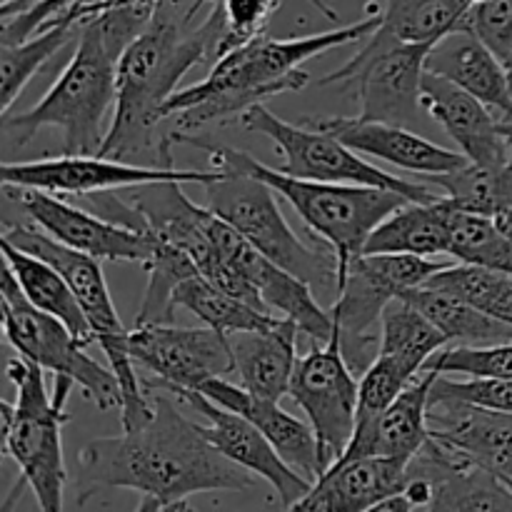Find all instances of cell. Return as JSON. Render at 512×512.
<instances>
[{
  "label": "cell",
  "instance_id": "9a60e30c",
  "mask_svg": "<svg viewBox=\"0 0 512 512\" xmlns=\"http://www.w3.org/2000/svg\"><path fill=\"white\" fill-rule=\"evenodd\" d=\"M130 358L150 370L153 380L143 388H158L170 395L200 390L210 378L235 373L228 335L213 328H175L173 323H145L130 330Z\"/></svg>",
  "mask_w": 512,
  "mask_h": 512
},
{
  "label": "cell",
  "instance_id": "7c38bea8",
  "mask_svg": "<svg viewBox=\"0 0 512 512\" xmlns=\"http://www.w3.org/2000/svg\"><path fill=\"white\" fill-rule=\"evenodd\" d=\"M433 45L403 43L375 30L365 48L343 68L333 70L320 85H353L363 120L408 125L418 120L425 60Z\"/></svg>",
  "mask_w": 512,
  "mask_h": 512
},
{
  "label": "cell",
  "instance_id": "ee69618b",
  "mask_svg": "<svg viewBox=\"0 0 512 512\" xmlns=\"http://www.w3.org/2000/svg\"><path fill=\"white\" fill-rule=\"evenodd\" d=\"M505 70H508V80H510V93H512V53L505 58Z\"/></svg>",
  "mask_w": 512,
  "mask_h": 512
},
{
  "label": "cell",
  "instance_id": "7402d4cb",
  "mask_svg": "<svg viewBox=\"0 0 512 512\" xmlns=\"http://www.w3.org/2000/svg\"><path fill=\"white\" fill-rule=\"evenodd\" d=\"M198 393L210 398L213 403L223 405V408L235 410V413L245 415L253 420L260 428V433L270 440L280 458L305 475L308 480H318L323 475V465H320V448L318 438H315L313 425L303 423V420L293 418L290 413L280 410L275 400H263L258 395L248 393L243 385H233L225 378H210L200 385Z\"/></svg>",
  "mask_w": 512,
  "mask_h": 512
},
{
  "label": "cell",
  "instance_id": "1f68e13d",
  "mask_svg": "<svg viewBox=\"0 0 512 512\" xmlns=\"http://www.w3.org/2000/svg\"><path fill=\"white\" fill-rule=\"evenodd\" d=\"M473 0H388L378 30L403 43L435 45L453 30L468 28Z\"/></svg>",
  "mask_w": 512,
  "mask_h": 512
},
{
  "label": "cell",
  "instance_id": "d590c367",
  "mask_svg": "<svg viewBox=\"0 0 512 512\" xmlns=\"http://www.w3.org/2000/svg\"><path fill=\"white\" fill-rule=\"evenodd\" d=\"M158 238V235H155ZM148 268V290H145L143 305L135 318V325L145 323H173L175 320V300L173 293L183 280L200 275L193 258L178 245L158 238L153 255L145 263Z\"/></svg>",
  "mask_w": 512,
  "mask_h": 512
},
{
  "label": "cell",
  "instance_id": "ab89813d",
  "mask_svg": "<svg viewBox=\"0 0 512 512\" xmlns=\"http://www.w3.org/2000/svg\"><path fill=\"white\" fill-rule=\"evenodd\" d=\"M430 398H453L475 408L512 415V378L453 380L450 375L438 373Z\"/></svg>",
  "mask_w": 512,
  "mask_h": 512
},
{
  "label": "cell",
  "instance_id": "f1b7e54d",
  "mask_svg": "<svg viewBox=\"0 0 512 512\" xmlns=\"http://www.w3.org/2000/svg\"><path fill=\"white\" fill-rule=\"evenodd\" d=\"M173 300L175 308H185L195 318H200V323L228 335V338L230 335L248 333V330L273 328L283 318V315H275L270 310L255 308L248 300L238 298V295L205 280L203 275H193V278L183 280L175 288Z\"/></svg>",
  "mask_w": 512,
  "mask_h": 512
},
{
  "label": "cell",
  "instance_id": "836d02e7",
  "mask_svg": "<svg viewBox=\"0 0 512 512\" xmlns=\"http://www.w3.org/2000/svg\"><path fill=\"white\" fill-rule=\"evenodd\" d=\"M425 183L443 188L445 195H450L463 208L495 215V218L512 208V170L508 163L478 165L468 160L463 168L433 175Z\"/></svg>",
  "mask_w": 512,
  "mask_h": 512
},
{
  "label": "cell",
  "instance_id": "d6986e66",
  "mask_svg": "<svg viewBox=\"0 0 512 512\" xmlns=\"http://www.w3.org/2000/svg\"><path fill=\"white\" fill-rule=\"evenodd\" d=\"M308 123L333 133L355 153L378 158L383 163L395 165L398 170L418 173L423 180L458 170L468 163V158L460 150L455 153V150L443 148V145L423 138L420 133L408 130L405 125L363 118H325L308 120Z\"/></svg>",
  "mask_w": 512,
  "mask_h": 512
},
{
  "label": "cell",
  "instance_id": "d4e9b609",
  "mask_svg": "<svg viewBox=\"0 0 512 512\" xmlns=\"http://www.w3.org/2000/svg\"><path fill=\"white\" fill-rule=\"evenodd\" d=\"M298 335L300 325L290 318H280L273 328L230 335L240 385L275 403L288 395L298 363Z\"/></svg>",
  "mask_w": 512,
  "mask_h": 512
},
{
  "label": "cell",
  "instance_id": "52a82bcc",
  "mask_svg": "<svg viewBox=\"0 0 512 512\" xmlns=\"http://www.w3.org/2000/svg\"><path fill=\"white\" fill-rule=\"evenodd\" d=\"M5 243L15 245L20 250L38 255V258L53 263L60 273L68 278L90 330L95 335V343H100L110 368L115 370L123 388V405H120V428L130 430L148 423L153 418V403L145 393L143 380L135 373V363L130 358V330H125L113 298H110L108 283H105L103 268L90 255L78 253L68 245L58 243L38 225H5Z\"/></svg>",
  "mask_w": 512,
  "mask_h": 512
},
{
  "label": "cell",
  "instance_id": "9c48e42d",
  "mask_svg": "<svg viewBox=\"0 0 512 512\" xmlns=\"http://www.w3.org/2000/svg\"><path fill=\"white\" fill-rule=\"evenodd\" d=\"M208 208L233 225L265 258L298 275L313 290H338V255L333 248H308L295 235L268 183L248 173H225L205 185Z\"/></svg>",
  "mask_w": 512,
  "mask_h": 512
},
{
  "label": "cell",
  "instance_id": "3957f363",
  "mask_svg": "<svg viewBox=\"0 0 512 512\" xmlns=\"http://www.w3.org/2000/svg\"><path fill=\"white\" fill-rule=\"evenodd\" d=\"M158 3H120L80 28L78 45L53 88L25 113H5L3 133L25 145L40 128L63 130V153H100L105 118L118 98V63L125 48L143 33Z\"/></svg>",
  "mask_w": 512,
  "mask_h": 512
},
{
  "label": "cell",
  "instance_id": "4fadbf2b",
  "mask_svg": "<svg viewBox=\"0 0 512 512\" xmlns=\"http://www.w3.org/2000/svg\"><path fill=\"white\" fill-rule=\"evenodd\" d=\"M288 395L313 425L325 473L338 463L353 438L360 395V383L345 360L338 333L328 343H315L308 355L298 358Z\"/></svg>",
  "mask_w": 512,
  "mask_h": 512
},
{
  "label": "cell",
  "instance_id": "60d3db41",
  "mask_svg": "<svg viewBox=\"0 0 512 512\" xmlns=\"http://www.w3.org/2000/svg\"><path fill=\"white\" fill-rule=\"evenodd\" d=\"M468 28L505 63L512 53V0H478L470 10Z\"/></svg>",
  "mask_w": 512,
  "mask_h": 512
},
{
  "label": "cell",
  "instance_id": "ac0fdd59",
  "mask_svg": "<svg viewBox=\"0 0 512 512\" xmlns=\"http://www.w3.org/2000/svg\"><path fill=\"white\" fill-rule=\"evenodd\" d=\"M420 105L455 140L460 153L478 165L508 163V135L493 108L460 85L425 70Z\"/></svg>",
  "mask_w": 512,
  "mask_h": 512
},
{
  "label": "cell",
  "instance_id": "e0dca14e",
  "mask_svg": "<svg viewBox=\"0 0 512 512\" xmlns=\"http://www.w3.org/2000/svg\"><path fill=\"white\" fill-rule=\"evenodd\" d=\"M183 403L193 405L195 410L205 415L208 425H203L205 435H208L210 443L230 458L233 463H238L240 468L250 470L253 475L263 478L265 483H270L275 488V493L280 495V503L288 510H293L305 495L313 490V480H308L305 475H300L298 470L290 468L283 458L278 455V450L270 445V440L260 433L258 425L253 420H248L245 415L235 413V410L223 408V405L213 403L210 398H205L198 390H188V393L178 395Z\"/></svg>",
  "mask_w": 512,
  "mask_h": 512
},
{
  "label": "cell",
  "instance_id": "5b68a950",
  "mask_svg": "<svg viewBox=\"0 0 512 512\" xmlns=\"http://www.w3.org/2000/svg\"><path fill=\"white\" fill-rule=\"evenodd\" d=\"M173 143L193 145L205 150L213 165L223 173H248L268 183L290 208L300 215L305 225L338 255V275L348 268L355 255L363 253L373 230L388 218L393 210L408 203V198L395 190L373 188V185L320 183V180L295 178L280 173L278 168L258 163L253 155L230 145L213 143L185 130H170Z\"/></svg>",
  "mask_w": 512,
  "mask_h": 512
},
{
  "label": "cell",
  "instance_id": "6da1fadb",
  "mask_svg": "<svg viewBox=\"0 0 512 512\" xmlns=\"http://www.w3.org/2000/svg\"><path fill=\"white\" fill-rule=\"evenodd\" d=\"M153 418L110 438H95L78 453V503L98 488L143 495L138 510H188L200 493H243L255 485L250 470L225 458L203 425L178 410L170 393L145 388Z\"/></svg>",
  "mask_w": 512,
  "mask_h": 512
},
{
  "label": "cell",
  "instance_id": "484cf974",
  "mask_svg": "<svg viewBox=\"0 0 512 512\" xmlns=\"http://www.w3.org/2000/svg\"><path fill=\"white\" fill-rule=\"evenodd\" d=\"M0 248H3L5 265L13 270L25 298L38 310L68 325V330L80 343H93L95 335L90 330V323L85 318L83 308H80L78 298H75L73 288H70L68 278L53 263L28 253V250L15 248V245L5 243V240H0Z\"/></svg>",
  "mask_w": 512,
  "mask_h": 512
},
{
  "label": "cell",
  "instance_id": "7bdbcfd3",
  "mask_svg": "<svg viewBox=\"0 0 512 512\" xmlns=\"http://www.w3.org/2000/svg\"><path fill=\"white\" fill-rule=\"evenodd\" d=\"M503 130H505V135H508V165H510V170H512V123H503Z\"/></svg>",
  "mask_w": 512,
  "mask_h": 512
},
{
  "label": "cell",
  "instance_id": "7a4b0ae2",
  "mask_svg": "<svg viewBox=\"0 0 512 512\" xmlns=\"http://www.w3.org/2000/svg\"><path fill=\"white\" fill-rule=\"evenodd\" d=\"M208 0L180 10V0H160L143 33L125 48L118 63V98L100 153L125 163L173 168L170 135H160L163 108L193 65L218 60L225 18L220 0L203 23L193 25Z\"/></svg>",
  "mask_w": 512,
  "mask_h": 512
},
{
  "label": "cell",
  "instance_id": "74e56055",
  "mask_svg": "<svg viewBox=\"0 0 512 512\" xmlns=\"http://www.w3.org/2000/svg\"><path fill=\"white\" fill-rule=\"evenodd\" d=\"M410 375L393 363L385 355L370 363V368L360 375V395H358V415H355V430L368 428L370 423L380 418L390 408L395 398L403 393L405 385L410 383Z\"/></svg>",
  "mask_w": 512,
  "mask_h": 512
},
{
  "label": "cell",
  "instance_id": "8fae6325",
  "mask_svg": "<svg viewBox=\"0 0 512 512\" xmlns=\"http://www.w3.org/2000/svg\"><path fill=\"white\" fill-rule=\"evenodd\" d=\"M240 123L250 133H260L273 140L278 153H283V165L278 170L285 175L320 180V183L373 185V188L395 190L418 203L438 198L430 183H413L400 175L385 173L378 165L363 160V155L348 148L333 133L308 120L303 125H295L280 120L265 105H255L240 115Z\"/></svg>",
  "mask_w": 512,
  "mask_h": 512
},
{
  "label": "cell",
  "instance_id": "e575fe53",
  "mask_svg": "<svg viewBox=\"0 0 512 512\" xmlns=\"http://www.w3.org/2000/svg\"><path fill=\"white\" fill-rule=\"evenodd\" d=\"M448 198V255L458 263L485 265L500 270L505 255V235L495 215L463 208Z\"/></svg>",
  "mask_w": 512,
  "mask_h": 512
},
{
  "label": "cell",
  "instance_id": "f546056e",
  "mask_svg": "<svg viewBox=\"0 0 512 512\" xmlns=\"http://www.w3.org/2000/svg\"><path fill=\"white\" fill-rule=\"evenodd\" d=\"M445 345H448V338L410 300H390L380 320L378 355L398 363L410 378H418L425 363Z\"/></svg>",
  "mask_w": 512,
  "mask_h": 512
},
{
  "label": "cell",
  "instance_id": "ffe728a7",
  "mask_svg": "<svg viewBox=\"0 0 512 512\" xmlns=\"http://www.w3.org/2000/svg\"><path fill=\"white\" fill-rule=\"evenodd\" d=\"M408 463L395 458H368L348 460L325 470L315 480L313 490L295 505L293 510L318 512H360L380 510V505L405 488Z\"/></svg>",
  "mask_w": 512,
  "mask_h": 512
},
{
  "label": "cell",
  "instance_id": "4dcf8cb0",
  "mask_svg": "<svg viewBox=\"0 0 512 512\" xmlns=\"http://www.w3.org/2000/svg\"><path fill=\"white\" fill-rule=\"evenodd\" d=\"M80 23L73 15L63 13L53 20L50 25H45L43 30H38L35 35H30L23 43H10L3 45V53H0V75H3V115L10 113L13 103L18 100V95L23 93L25 85L35 78L40 68L50 63L65 45L73 38H78Z\"/></svg>",
  "mask_w": 512,
  "mask_h": 512
},
{
  "label": "cell",
  "instance_id": "30bf717a",
  "mask_svg": "<svg viewBox=\"0 0 512 512\" xmlns=\"http://www.w3.org/2000/svg\"><path fill=\"white\" fill-rule=\"evenodd\" d=\"M0 298H3L5 340L18 350L20 358L40 365L55 378L60 375L70 378L100 410H113L123 405V388L115 370L103 368L98 360L90 358L85 353L88 345L80 343L70 333L68 325L35 308L23 295L8 265L3 270Z\"/></svg>",
  "mask_w": 512,
  "mask_h": 512
},
{
  "label": "cell",
  "instance_id": "44dd1931",
  "mask_svg": "<svg viewBox=\"0 0 512 512\" xmlns=\"http://www.w3.org/2000/svg\"><path fill=\"white\" fill-rule=\"evenodd\" d=\"M435 378H438L435 370H423L418 378L410 380L403 393L390 403V408L375 423L363 430H355L338 463L368 458V455L405 460V463L415 458L430 440L428 405Z\"/></svg>",
  "mask_w": 512,
  "mask_h": 512
},
{
  "label": "cell",
  "instance_id": "ba28073f",
  "mask_svg": "<svg viewBox=\"0 0 512 512\" xmlns=\"http://www.w3.org/2000/svg\"><path fill=\"white\" fill-rule=\"evenodd\" d=\"M448 263L413 253H360L338 275L330 308L340 348L355 375H363L380 353V320L390 300L428 283Z\"/></svg>",
  "mask_w": 512,
  "mask_h": 512
},
{
  "label": "cell",
  "instance_id": "8992f818",
  "mask_svg": "<svg viewBox=\"0 0 512 512\" xmlns=\"http://www.w3.org/2000/svg\"><path fill=\"white\" fill-rule=\"evenodd\" d=\"M8 378L18 390L15 405L3 403V448L20 468V485H30L43 510H63L68 480L63 460V428L70 420L65 410L73 380L55 378L53 398L45 390L43 368L25 358L8 363Z\"/></svg>",
  "mask_w": 512,
  "mask_h": 512
},
{
  "label": "cell",
  "instance_id": "4316f807",
  "mask_svg": "<svg viewBox=\"0 0 512 512\" xmlns=\"http://www.w3.org/2000/svg\"><path fill=\"white\" fill-rule=\"evenodd\" d=\"M363 253L448 255V198L408 200L388 215L365 243Z\"/></svg>",
  "mask_w": 512,
  "mask_h": 512
},
{
  "label": "cell",
  "instance_id": "2e32d148",
  "mask_svg": "<svg viewBox=\"0 0 512 512\" xmlns=\"http://www.w3.org/2000/svg\"><path fill=\"white\" fill-rule=\"evenodd\" d=\"M3 193L13 198L43 233L95 260H130L145 265L158 243L155 233L128 228L90 210L73 208L60 195L45 190L3 185Z\"/></svg>",
  "mask_w": 512,
  "mask_h": 512
},
{
  "label": "cell",
  "instance_id": "f6af8a7d",
  "mask_svg": "<svg viewBox=\"0 0 512 512\" xmlns=\"http://www.w3.org/2000/svg\"><path fill=\"white\" fill-rule=\"evenodd\" d=\"M473 3H478V0H473Z\"/></svg>",
  "mask_w": 512,
  "mask_h": 512
},
{
  "label": "cell",
  "instance_id": "83f0119b",
  "mask_svg": "<svg viewBox=\"0 0 512 512\" xmlns=\"http://www.w3.org/2000/svg\"><path fill=\"white\" fill-rule=\"evenodd\" d=\"M400 298L410 300L448 338V343L493 345L512 340V328L500 323V320L490 318L483 310L475 308L473 303L453 293L420 285V288L403 293Z\"/></svg>",
  "mask_w": 512,
  "mask_h": 512
},
{
  "label": "cell",
  "instance_id": "5bb4252c",
  "mask_svg": "<svg viewBox=\"0 0 512 512\" xmlns=\"http://www.w3.org/2000/svg\"><path fill=\"white\" fill-rule=\"evenodd\" d=\"M223 170H178L155 168V165L125 163L105 155L60 153L55 158L28 160V163H3L0 178L3 185L45 190L53 195H80L88 198L105 190L135 188L148 183H195L210 185L223 178Z\"/></svg>",
  "mask_w": 512,
  "mask_h": 512
},
{
  "label": "cell",
  "instance_id": "cb8c5ba5",
  "mask_svg": "<svg viewBox=\"0 0 512 512\" xmlns=\"http://www.w3.org/2000/svg\"><path fill=\"white\" fill-rule=\"evenodd\" d=\"M430 435L512 478V415L475 408L453 398H430Z\"/></svg>",
  "mask_w": 512,
  "mask_h": 512
},
{
  "label": "cell",
  "instance_id": "8d00e7d4",
  "mask_svg": "<svg viewBox=\"0 0 512 512\" xmlns=\"http://www.w3.org/2000/svg\"><path fill=\"white\" fill-rule=\"evenodd\" d=\"M423 370L468 378H512V340L493 345H455L433 355Z\"/></svg>",
  "mask_w": 512,
  "mask_h": 512
},
{
  "label": "cell",
  "instance_id": "603a6c76",
  "mask_svg": "<svg viewBox=\"0 0 512 512\" xmlns=\"http://www.w3.org/2000/svg\"><path fill=\"white\" fill-rule=\"evenodd\" d=\"M425 70L460 85L483 100L488 108H493L503 123H512L508 70L475 30L460 28L438 40L430 48Z\"/></svg>",
  "mask_w": 512,
  "mask_h": 512
},
{
  "label": "cell",
  "instance_id": "277c9868",
  "mask_svg": "<svg viewBox=\"0 0 512 512\" xmlns=\"http://www.w3.org/2000/svg\"><path fill=\"white\" fill-rule=\"evenodd\" d=\"M383 23V13L340 25L325 33L300 35V38H260L230 50L215 60L208 78L190 88L178 90L165 103V118H175V130L198 133L210 123H225L240 118L245 110L263 105L265 100L283 93H295L310 83L303 63L328 50L368 38Z\"/></svg>",
  "mask_w": 512,
  "mask_h": 512
},
{
  "label": "cell",
  "instance_id": "d6a6232c",
  "mask_svg": "<svg viewBox=\"0 0 512 512\" xmlns=\"http://www.w3.org/2000/svg\"><path fill=\"white\" fill-rule=\"evenodd\" d=\"M428 288L445 290L468 300L490 318L512 328V275L485 265L448 263L428 280Z\"/></svg>",
  "mask_w": 512,
  "mask_h": 512
},
{
  "label": "cell",
  "instance_id": "f35d334b",
  "mask_svg": "<svg viewBox=\"0 0 512 512\" xmlns=\"http://www.w3.org/2000/svg\"><path fill=\"white\" fill-rule=\"evenodd\" d=\"M280 3L283 0H220L225 30L218 45V58L265 35V28H268L270 18L280 8Z\"/></svg>",
  "mask_w": 512,
  "mask_h": 512
},
{
  "label": "cell",
  "instance_id": "b9f144b4",
  "mask_svg": "<svg viewBox=\"0 0 512 512\" xmlns=\"http://www.w3.org/2000/svg\"><path fill=\"white\" fill-rule=\"evenodd\" d=\"M308 3H313V5H315V8H318V10H320V13H323V15H325V18H330V20H338V13H335V10H333V8H330V5H328V3H325V0H308Z\"/></svg>",
  "mask_w": 512,
  "mask_h": 512
}]
</instances>
